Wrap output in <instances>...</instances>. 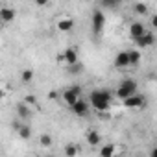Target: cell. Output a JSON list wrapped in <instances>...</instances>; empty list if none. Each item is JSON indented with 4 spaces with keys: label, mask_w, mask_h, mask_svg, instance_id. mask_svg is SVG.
I'll return each mask as SVG.
<instances>
[{
    "label": "cell",
    "mask_w": 157,
    "mask_h": 157,
    "mask_svg": "<svg viewBox=\"0 0 157 157\" xmlns=\"http://www.w3.org/2000/svg\"><path fill=\"white\" fill-rule=\"evenodd\" d=\"M15 10H11V8H2L0 10V19H2V22H11V21H15Z\"/></svg>",
    "instance_id": "7c38bea8"
},
{
    "label": "cell",
    "mask_w": 157,
    "mask_h": 157,
    "mask_svg": "<svg viewBox=\"0 0 157 157\" xmlns=\"http://www.w3.org/2000/svg\"><path fill=\"white\" fill-rule=\"evenodd\" d=\"M91 105L98 111V113H107L109 107H111V100H113V93L107 91V89H98V91H93L91 96Z\"/></svg>",
    "instance_id": "6da1fadb"
},
{
    "label": "cell",
    "mask_w": 157,
    "mask_h": 157,
    "mask_svg": "<svg viewBox=\"0 0 157 157\" xmlns=\"http://www.w3.org/2000/svg\"><path fill=\"white\" fill-rule=\"evenodd\" d=\"M78 150L74 144H68V146H65V155H68V157H74V155H78Z\"/></svg>",
    "instance_id": "44dd1931"
},
{
    "label": "cell",
    "mask_w": 157,
    "mask_h": 157,
    "mask_svg": "<svg viewBox=\"0 0 157 157\" xmlns=\"http://www.w3.org/2000/svg\"><path fill=\"white\" fill-rule=\"evenodd\" d=\"M115 151H117V148H115L113 144H105V146H102L100 155H102V157H113V155H115Z\"/></svg>",
    "instance_id": "2e32d148"
},
{
    "label": "cell",
    "mask_w": 157,
    "mask_h": 157,
    "mask_svg": "<svg viewBox=\"0 0 157 157\" xmlns=\"http://www.w3.org/2000/svg\"><path fill=\"white\" fill-rule=\"evenodd\" d=\"M39 142H41L43 148H50V146H52V137H50V135H41Z\"/></svg>",
    "instance_id": "603a6c76"
},
{
    "label": "cell",
    "mask_w": 157,
    "mask_h": 157,
    "mask_svg": "<svg viewBox=\"0 0 157 157\" xmlns=\"http://www.w3.org/2000/svg\"><path fill=\"white\" fill-rule=\"evenodd\" d=\"M150 157H157V148H153V150L150 151Z\"/></svg>",
    "instance_id": "f1b7e54d"
},
{
    "label": "cell",
    "mask_w": 157,
    "mask_h": 157,
    "mask_svg": "<svg viewBox=\"0 0 157 157\" xmlns=\"http://www.w3.org/2000/svg\"><path fill=\"white\" fill-rule=\"evenodd\" d=\"M146 33V28H144V24L142 22H133L131 26H129V37L135 41V39H139V37H142Z\"/></svg>",
    "instance_id": "ba28073f"
},
{
    "label": "cell",
    "mask_w": 157,
    "mask_h": 157,
    "mask_svg": "<svg viewBox=\"0 0 157 157\" xmlns=\"http://www.w3.org/2000/svg\"><path fill=\"white\" fill-rule=\"evenodd\" d=\"M133 11L137 15H146L148 13V6L144 2H137V4H133Z\"/></svg>",
    "instance_id": "d6986e66"
},
{
    "label": "cell",
    "mask_w": 157,
    "mask_h": 157,
    "mask_svg": "<svg viewBox=\"0 0 157 157\" xmlns=\"http://www.w3.org/2000/svg\"><path fill=\"white\" fill-rule=\"evenodd\" d=\"M150 24H151L153 28H157V15H153V17H151V21H150Z\"/></svg>",
    "instance_id": "4316f807"
},
{
    "label": "cell",
    "mask_w": 157,
    "mask_h": 157,
    "mask_svg": "<svg viewBox=\"0 0 157 157\" xmlns=\"http://www.w3.org/2000/svg\"><path fill=\"white\" fill-rule=\"evenodd\" d=\"M48 2H50V0H35V4H37L39 8H44V6H48Z\"/></svg>",
    "instance_id": "d4e9b609"
},
{
    "label": "cell",
    "mask_w": 157,
    "mask_h": 157,
    "mask_svg": "<svg viewBox=\"0 0 157 157\" xmlns=\"http://www.w3.org/2000/svg\"><path fill=\"white\" fill-rule=\"evenodd\" d=\"M65 59H67V65L78 63V50L76 48H67L65 50Z\"/></svg>",
    "instance_id": "4fadbf2b"
},
{
    "label": "cell",
    "mask_w": 157,
    "mask_h": 157,
    "mask_svg": "<svg viewBox=\"0 0 157 157\" xmlns=\"http://www.w3.org/2000/svg\"><path fill=\"white\" fill-rule=\"evenodd\" d=\"M17 133H19V137H21V139L28 140V139L32 137V128H30V126H26V124H22V126H21V129H19Z\"/></svg>",
    "instance_id": "e0dca14e"
},
{
    "label": "cell",
    "mask_w": 157,
    "mask_h": 157,
    "mask_svg": "<svg viewBox=\"0 0 157 157\" xmlns=\"http://www.w3.org/2000/svg\"><path fill=\"white\" fill-rule=\"evenodd\" d=\"M21 80H22V83H32V80H33V70L32 68H24L22 74H21Z\"/></svg>",
    "instance_id": "ac0fdd59"
},
{
    "label": "cell",
    "mask_w": 157,
    "mask_h": 157,
    "mask_svg": "<svg viewBox=\"0 0 157 157\" xmlns=\"http://www.w3.org/2000/svg\"><path fill=\"white\" fill-rule=\"evenodd\" d=\"M144 104H146V98H144L142 94H139V93H135L133 96H129V98L124 100V105H126L128 109H139V107H142Z\"/></svg>",
    "instance_id": "277c9868"
},
{
    "label": "cell",
    "mask_w": 157,
    "mask_h": 157,
    "mask_svg": "<svg viewBox=\"0 0 157 157\" xmlns=\"http://www.w3.org/2000/svg\"><path fill=\"white\" fill-rule=\"evenodd\" d=\"M21 126H22L21 122H13V129H15V131H19V129H21Z\"/></svg>",
    "instance_id": "83f0119b"
},
{
    "label": "cell",
    "mask_w": 157,
    "mask_h": 157,
    "mask_svg": "<svg viewBox=\"0 0 157 157\" xmlns=\"http://www.w3.org/2000/svg\"><path fill=\"white\" fill-rule=\"evenodd\" d=\"M87 142H89L91 146H98V144L102 142V135H100L98 131H94V129H91V131L87 133Z\"/></svg>",
    "instance_id": "5bb4252c"
},
{
    "label": "cell",
    "mask_w": 157,
    "mask_h": 157,
    "mask_svg": "<svg viewBox=\"0 0 157 157\" xmlns=\"http://www.w3.org/2000/svg\"><path fill=\"white\" fill-rule=\"evenodd\" d=\"M74 28V19H68V17H63L57 21V30L59 32H70Z\"/></svg>",
    "instance_id": "8fae6325"
},
{
    "label": "cell",
    "mask_w": 157,
    "mask_h": 157,
    "mask_svg": "<svg viewBox=\"0 0 157 157\" xmlns=\"http://www.w3.org/2000/svg\"><path fill=\"white\" fill-rule=\"evenodd\" d=\"M61 98H63V100H65V104L70 107V105H74L78 100H80V94H78V93H76V91L70 87V89H67V91L61 94Z\"/></svg>",
    "instance_id": "30bf717a"
},
{
    "label": "cell",
    "mask_w": 157,
    "mask_h": 157,
    "mask_svg": "<svg viewBox=\"0 0 157 157\" xmlns=\"http://www.w3.org/2000/svg\"><path fill=\"white\" fill-rule=\"evenodd\" d=\"M91 24H93V33L94 35H100L104 32V26H105V15L102 10H94L93 13V19H91Z\"/></svg>",
    "instance_id": "3957f363"
},
{
    "label": "cell",
    "mask_w": 157,
    "mask_h": 157,
    "mask_svg": "<svg viewBox=\"0 0 157 157\" xmlns=\"http://www.w3.org/2000/svg\"><path fill=\"white\" fill-rule=\"evenodd\" d=\"M56 59H57V63H67V59H65V52H63V54H57Z\"/></svg>",
    "instance_id": "484cf974"
},
{
    "label": "cell",
    "mask_w": 157,
    "mask_h": 157,
    "mask_svg": "<svg viewBox=\"0 0 157 157\" xmlns=\"http://www.w3.org/2000/svg\"><path fill=\"white\" fill-rule=\"evenodd\" d=\"M100 6L104 10H113L118 6V0H100Z\"/></svg>",
    "instance_id": "ffe728a7"
},
{
    "label": "cell",
    "mask_w": 157,
    "mask_h": 157,
    "mask_svg": "<svg viewBox=\"0 0 157 157\" xmlns=\"http://www.w3.org/2000/svg\"><path fill=\"white\" fill-rule=\"evenodd\" d=\"M135 93H137V82H135V80H124V82L118 85V89L115 91V96L124 102L126 98L133 96Z\"/></svg>",
    "instance_id": "7a4b0ae2"
},
{
    "label": "cell",
    "mask_w": 157,
    "mask_h": 157,
    "mask_svg": "<svg viewBox=\"0 0 157 157\" xmlns=\"http://www.w3.org/2000/svg\"><path fill=\"white\" fill-rule=\"evenodd\" d=\"M15 111H17L19 118H22V120H28V118L32 117V105H30V104H26V102H22V104H17Z\"/></svg>",
    "instance_id": "9c48e42d"
},
{
    "label": "cell",
    "mask_w": 157,
    "mask_h": 157,
    "mask_svg": "<svg viewBox=\"0 0 157 157\" xmlns=\"http://www.w3.org/2000/svg\"><path fill=\"white\" fill-rule=\"evenodd\" d=\"M122 2H126V0H118V4H122Z\"/></svg>",
    "instance_id": "f546056e"
},
{
    "label": "cell",
    "mask_w": 157,
    "mask_h": 157,
    "mask_svg": "<svg viewBox=\"0 0 157 157\" xmlns=\"http://www.w3.org/2000/svg\"><path fill=\"white\" fill-rule=\"evenodd\" d=\"M115 67L117 68H126L129 67V50H122L115 57Z\"/></svg>",
    "instance_id": "5b68a950"
},
{
    "label": "cell",
    "mask_w": 157,
    "mask_h": 157,
    "mask_svg": "<svg viewBox=\"0 0 157 157\" xmlns=\"http://www.w3.org/2000/svg\"><path fill=\"white\" fill-rule=\"evenodd\" d=\"M135 43H137V46H140V48H148V46L155 44V35H153L151 32H146L142 37L135 39Z\"/></svg>",
    "instance_id": "8992f818"
},
{
    "label": "cell",
    "mask_w": 157,
    "mask_h": 157,
    "mask_svg": "<svg viewBox=\"0 0 157 157\" xmlns=\"http://www.w3.org/2000/svg\"><path fill=\"white\" fill-rule=\"evenodd\" d=\"M24 102H26V104H30V105H35V104H37V100H35V96H33V94L24 96Z\"/></svg>",
    "instance_id": "cb8c5ba5"
},
{
    "label": "cell",
    "mask_w": 157,
    "mask_h": 157,
    "mask_svg": "<svg viewBox=\"0 0 157 157\" xmlns=\"http://www.w3.org/2000/svg\"><path fill=\"white\" fill-rule=\"evenodd\" d=\"M83 70V65L82 63H74V65H68V72L70 74H80Z\"/></svg>",
    "instance_id": "7402d4cb"
},
{
    "label": "cell",
    "mask_w": 157,
    "mask_h": 157,
    "mask_svg": "<svg viewBox=\"0 0 157 157\" xmlns=\"http://www.w3.org/2000/svg\"><path fill=\"white\" fill-rule=\"evenodd\" d=\"M140 63V52L139 50H129V67H137Z\"/></svg>",
    "instance_id": "9a60e30c"
},
{
    "label": "cell",
    "mask_w": 157,
    "mask_h": 157,
    "mask_svg": "<svg viewBox=\"0 0 157 157\" xmlns=\"http://www.w3.org/2000/svg\"><path fill=\"white\" fill-rule=\"evenodd\" d=\"M70 111L76 115V117H85L89 113V105L83 102V100H78L74 105H70Z\"/></svg>",
    "instance_id": "52a82bcc"
}]
</instances>
